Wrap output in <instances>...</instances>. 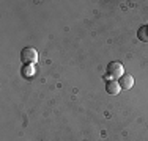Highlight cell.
Listing matches in <instances>:
<instances>
[{"instance_id":"6da1fadb","label":"cell","mask_w":148,"mask_h":141,"mask_svg":"<svg viewBox=\"0 0 148 141\" xmlns=\"http://www.w3.org/2000/svg\"><path fill=\"white\" fill-rule=\"evenodd\" d=\"M107 74L112 77V79H120V77L125 75V69H123V64L118 61H112L109 63L107 66Z\"/></svg>"},{"instance_id":"7a4b0ae2","label":"cell","mask_w":148,"mask_h":141,"mask_svg":"<svg viewBox=\"0 0 148 141\" xmlns=\"http://www.w3.org/2000/svg\"><path fill=\"white\" fill-rule=\"evenodd\" d=\"M21 60H22V63H33L35 64L38 61V52L33 47H25L21 52Z\"/></svg>"},{"instance_id":"3957f363","label":"cell","mask_w":148,"mask_h":141,"mask_svg":"<svg viewBox=\"0 0 148 141\" xmlns=\"http://www.w3.org/2000/svg\"><path fill=\"white\" fill-rule=\"evenodd\" d=\"M120 88H123V89H131V88L134 86V79L132 75H129V74H125L123 77H120Z\"/></svg>"},{"instance_id":"277c9868","label":"cell","mask_w":148,"mask_h":141,"mask_svg":"<svg viewBox=\"0 0 148 141\" xmlns=\"http://www.w3.org/2000/svg\"><path fill=\"white\" fill-rule=\"evenodd\" d=\"M120 85L118 82H115V80H110V82H107V85H106V91H107L109 94H112V96H115V94L120 93Z\"/></svg>"},{"instance_id":"5b68a950","label":"cell","mask_w":148,"mask_h":141,"mask_svg":"<svg viewBox=\"0 0 148 141\" xmlns=\"http://www.w3.org/2000/svg\"><path fill=\"white\" fill-rule=\"evenodd\" d=\"M137 38L142 42H148V25H142L137 30Z\"/></svg>"}]
</instances>
